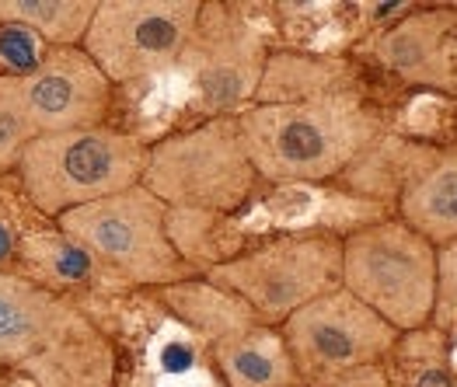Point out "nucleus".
<instances>
[{
    "label": "nucleus",
    "instance_id": "nucleus-1",
    "mask_svg": "<svg viewBox=\"0 0 457 387\" xmlns=\"http://www.w3.org/2000/svg\"><path fill=\"white\" fill-rule=\"evenodd\" d=\"M0 370L36 387H115V349L67 297L0 272Z\"/></svg>",
    "mask_w": 457,
    "mask_h": 387
},
{
    "label": "nucleus",
    "instance_id": "nucleus-2",
    "mask_svg": "<svg viewBox=\"0 0 457 387\" xmlns=\"http://www.w3.org/2000/svg\"><path fill=\"white\" fill-rule=\"evenodd\" d=\"M252 168L269 182H321L339 175L378 136L374 116L349 95L252 105L237 116Z\"/></svg>",
    "mask_w": 457,
    "mask_h": 387
},
{
    "label": "nucleus",
    "instance_id": "nucleus-3",
    "mask_svg": "<svg viewBox=\"0 0 457 387\" xmlns=\"http://www.w3.org/2000/svg\"><path fill=\"white\" fill-rule=\"evenodd\" d=\"M151 147L109 126L36 136L18 161L21 189L38 213L63 217L109 195L144 185Z\"/></svg>",
    "mask_w": 457,
    "mask_h": 387
},
{
    "label": "nucleus",
    "instance_id": "nucleus-4",
    "mask_svg": "<svg viewBox=\"0 0 457 387\" xmlns=\"http://www.w3.org/2000/svg\"><path fill=\"white\" fill-rule=\"evenodd\" d=\"M56 227L67 241L80 244L102 269L137 286L168 290L189 283L195 272L168 231L171 206H164L147 185L71 210L56 220Z\"/></svg>",
    "mask_w": 457,
    "mask_h": 387
},
{
    "label": "nucleus",
    "instance_id": "nucleus-5",
    "mask_svg": "<svg viewBox=\"0 0 457 387\" xmlns=\"http://www.w3.org/2000/svg\"><path fill=\"white\" fill-rule=\"evenodd\" d=\"M255 175L237 116H220L154 144L144 185L171 210L213 217L237 210L252 195Z\"/></svg>",
    "mask_w": 457,
    "mask_h": 387
},
{
    "label": "nucleus",
    "instance_id": "nucleus-6",
    "mask_svg": "<svg viewBox=\"0 0 457 387\" xmlns=\"http://www.w3.org/2000/svg\"><path fill=\"white\" fill-rule=\"evenodd\" d=\"M206 283L237 297L262 325H276L311 301L343 290V241L328 234H290L217 262Z\"/></svg>",
    "mask_w": 457,
    "mask_h": 387
},
{
    "label": "nucleus",
    "instance_id": "nucleus-7",
    "mask_svg": "<svg viewBox=\"0 0 457 387\" xmlns=\"http://www.w3.org/2000/svg\"><path fill=\"white\" fill-rule=\"evenodd\" d=\"M343 290L398 332H412L436 308V255L409 224H378L343 241Z\"/></svg>",
    "mask_w": 457,
    "mask_h": 387
},
{
    "label": "nucleus",
    "instance_id": "nucleus-8",
    "mask_svg": "<svg viewBox=\"0 0 457 387\" xmlns=\"http://www.w3.org/2000/svg\"><path fill=\"white\" fill-rule=\"evenodd\" d=\"M203 7L199 0H98L80 49L112 84L164 74L182 63Z\"/></svg>",
    "mask_w": 457,
    "mask_h": 387
},
{
    "label": "nucleus",
    "instance_id": "nucleus-9",
    "mask_svg": "<svg viewBox=\"0 0 457 387\" xmlns=\"http://www.w3.org/2000/svg\"><path fill=\"white\" fill-rule=\"evenodd\" d=\"M283 339L304 384L332 387L353 370L374 366L395 346V328L349 290H336L287 317Z\"/></svg>",
    "mask_w": 457,
    "mask_h": 387
},
{
    "label": "nucleus",
    "instance_id": "nucleus-10",
    "mask_svg": "<svg viewBox=\"0 0 457 387\" xmlns=\"http://www.w3.org/2000/svg\"><path fill=\"white\" fill-rule=\"evenodd\" d=\"M38 136L91 129L109 116L112 80L80 45H49L29 74H18Z\"/></svg>",
    "mask_w": 457,
    "mask_h": 387
},
{
    "label": "nucleus",
    "instance_id": "nucleus-11",
    "mask_svg": "<svg viewBox=\"0 0 457 387\" xmlns=\"http://www.w3.org/2000/svg\"><path fill=\"white\" fill-rule=\"evenodd\" d=\"M182 63L192 70L210 109H237L259 95L269 60L262 42L241 18H234L228 7L206 4Z\"/></svg>",
    "mask_w": 457,
    "mask_h": 387
},
{
    "label": "nucleus",
    "instance_id": "nucleus-12",
    "mask_svg": "<svg viewBox=\"0 0 457 387\" xmlns=\"http://www.w3.org/2000/svg\"><path fill=\"white\" fill-rule=\"evenodd\" d=\"M454 25L444 14H416L395 25L381 42V60L405 80L429 87H457Z\"/></svg>",
    "mask_w": 457,
    "mask_h": 387
},
{
    "label": "nucleus",
    "instance_id": "nucleus-13",
    "mask_svg": "<svg viewBox=\"0 0 457 387\" xmlns=\"http://www.w3.org/2000/svg\"><path fill=\"white\" fill-rule=\"evenodd\" d=\"M213 349L230 387H294L301 381L287 339L262 321L220 339Z\"/></svg>",
    "mask_w": 457,
    "mask_h": 387
},
{
    "label": "nucleus",
    "instance_id": "nucleus-14",
    "mask_svg": "<svg viewBox=\"0 0 457 387\" xmlns=\"http://www.w3.org/2000/svg\"><path fill=\"white\" fill-rule=\"evenodd\" d=\"M402 217L416 234L433 241L457 237V157L429 164L402 195Z\"/></svg>",
    "mask_w": 457,
    "mask_h": 387
},
{
    "label": "nucleus",
    "instance_id": "nucleus-15",
    "mask_svg": "<svg viewBox=\"0 0 457 387\" xmlns=\"http://www.w3.org/2000/svg\"><path fill=\"white\" fill-rule=\"evenodd\" d=\"M98 0H0V25L36 32L49 45H80Z\"/></svg>",
    "mask_w": 457,
    "mask_h": 387
},
{
    "label": "nucleus",
    "instance_id": "nucleus-16",
    "mask_svg": "<svg viewBox=\"0 0 457 387\" xmlns=\"http://www.w3.org/2000/svg\"><path fill=\"white\" fill-rule=\"evenodd\" d=\"M164 301L171 304L175 314H182L189 325L203 328L213 342L228 339L234 332H245L252 325H259V317L245 308L237 297H230L228 290L213 286V283H179L164 290Z\"/></svg>",
    "mask_w": 457,
    "mask_h": 387
},
{
    "label": "nucleus",
    "instance_id": "nucleus-17",
    "mask_svg": "<svg viewBox=\"0 0 457 387\" xmlns=\"http://www.w3.org/2000/svg\"><path fill=\"white\" fill-rule=\"evenodd\" d=\"M36 136L38 133L32 126V116H29L25 95H21V80H18V74L0 70V171L18 168L25 147Z\"/></svg>",
    "mask_w": 457,
    "mask_h": 387
},
{
    "label": "nucleus",
    "instance_id": "nucleus-18",
    "mask_svg": "<svg viewBox=\"0 0 457 387\" xmlns=\"http://www.w3.org/2000/svg\"><path fill=\"white\" fill-rule=\"evenodd\" d=\"M32 244H38V251H42V266L53 272H60V276H67V279H84V276H91L95 272V259L80 248V244H74V241H67V244H60V241H32Z\"/></svg>",
    "mask_w": 457,
    "mask_h": 387
},
{
    "label": "nucleus",
    "instance_id": "nucleus-19",
    "mask_svg": "<svg viewBox=\"0 0 457 387\" xmlns=\"http://www.w3.org/2000/svg\"><path fill=\"white\" fill-rule=\"evenodd\" d=\"M0 60L11 63V74H29L42 56L32 53V39H29V29H18V25H0Z\"/></svg>",
    "mask_w": 457,
    "mask_h": 387
},
{
    "label": "nucleus",
    "instance_id": "nucleus-20",
    "mask_svg": "<svg viewBox=\"0 0 457 387\" xmlns=\"http://www.w3.org/2000/svg\"><path fill=\"white\" fill-rule=\"evenodd\" d=\"M332 387H387V381L378 366H363V370H353V374L339 377Z\"/></svg>",
    "mask_w": 457,
    "mask_h": 387
},
{
    "label": "nucleus",
    "instance_id": "nucleus-21",
    "mask_svg": "<svg viewBox=\"0 0 457 387\" xmlns=\"http://www.w3.org/2000/svg\"><path fill=\"white\" fill-rule=\"evenodd\" d=\"M412 387H457V381L447 370H440V366H426Z\"/></svg>",
    "mask_w": 457,
    "mask_h": 387
},
{
    "label": "nucleus",
    "instance_id": "nucleus-22",
    "mask_svg": "<svg viewBox=\"0 0 457 387\" xmlns=\"http://www.w3.org/2000/svg\"><path fill=\"white\" fill-rule=\"evenodd\" d=\"M161 363H164L168 370H186V366H192V352L186 346H168L164 356H161Z\"/></svg>",
    "mask_w": 457,
    "mask_h": 387
},
{
    "label": "nucleus",
    "instance_id": "nucleus-23",
    "mask_svg": "<svg viewBox=\"0 0 457 387\" xmlns=\"http://www.w3.org/2000/svg\"><path fill=\"white\" fill-rule=\"evenodd\" d=\"M11 244H14V241H11V231H7V227L0 224V259H4L7 251H11Z\"/></svg>",
    "mask_w": 457,
    "mask_h": 387
}]
</instances>
